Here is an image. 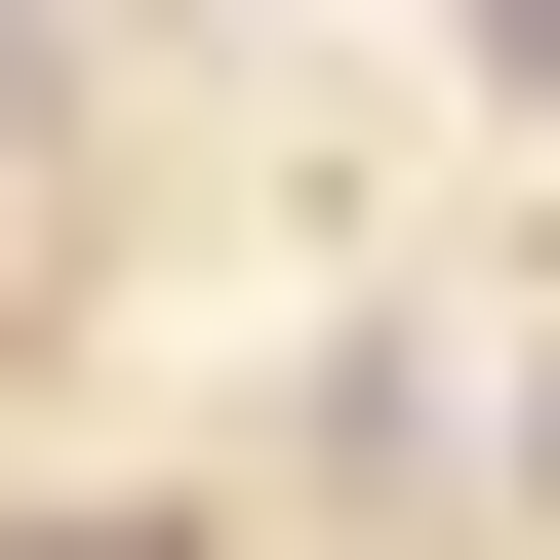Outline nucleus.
<instances>
[{
    "label": "nucleus",
    "mask_w": 560,
    "mask_h": 560,
    "mask_svg": "<svg viewBox=\"0 0 560 560\" xmlns=\"http://www.w3.org/2000/svg\"><path fill=\"white\" fill-rule=\"evenodd\" d=\"M40 560H161V521H40Z\"/></svg>",
    "instance_id": "nucleus-2"
},
{
    "label": "nucleus",
    "mask_w": 560,
    "mask_h": 560,
    "mask_svg": "<svg viewBox=\"0 0 560 560\" xmlns=\"http://www.w3.org/2000/svg\"><path fill=\"white\" fill-rule=\"evenodd\" d=\"M480 40H521V81H560V0H480Z\"/></svg>",
    "instance_id": "nucleus-1"
}]
</instances>
